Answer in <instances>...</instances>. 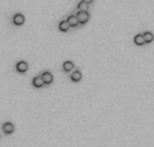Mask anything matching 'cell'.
<instances>
[{
    "label": "cell",
    "mask_w": 154,
    "mask_h": 147,
    "mask_svg": "<svg viewBox=\"0 0 154 147\" xmlns=\"http://www.w3.org/2000/svg\"><path fill=\"white\" fill-rule=\"evenodd\" d=\"M77 19L80 22V25H84L89 20V14H88V11H78L77 12Z\"/></svg>",
    "instance_id": "6da1fadb"
},
{
    "label": "cell",
    "mask_w": 154,
    "mask_h": 147,
    "mask_svg": "<svg viewBox=\"0 0 154 147\" xmlns=\"http://www.w3.org/2000/svg\"><path fill=\"white\" fill-rule=\"evenodd\" d=\"M12 22H14L15 26H22L23 23H25V15H22V14L14 15V19H12Z\"/></svg>",
    "instance_id": "7a4b0ae2"
},
{
    "label": "cell",
    "mask_w": 154,
    "mask_h": 147,
    "mask_svg": "<svg viewBox=\"0 0 154 147\" xmlns=\"http://www.w3.org/2000/svg\"><path fill=\"white\" fill-rule=\"evenodd\" d=\"M28 69V65L27 62H25V61H20V62L16 63V70L19 72V73H26Z\"/></svg>",
    "instance_id": "3957f363"
},
{
    "label": "cell",
    "mask_w": 154,
    "mask_h": 147,
    "mask_svg": "<svg viewBox=\"0 0 154 147\" xmlns=\"http://www.w3.org/2000/svg\"><path fill=\"white\" fill-rule=\"evenodd\" d=\"M134 43L138 45V46H142L143 43H146L143 34H137V35H135V37H134Z\"/></svg>",
    "instance_id": "277c9868"
},
{
    "label": "cell",
    "mask_w": 154,
    "mask_h": 147,
    "mask_svg": "<svg viewBox=\"0 0 154 147\" xmlns=\"http://www.w3.org/2000/svg\"><path fill=\"white\" fill-rule=\"evenodd\" d=\"M42 78H43V81H45V84L46 85H49V84H52L53 82V74L50 73V72H45V73L42 74Z\"/></svg>",
    "instance_id": "5b68a950"
},
{
    "label": "cell",
    "mask_w": 154,
    "mask_h": 147,
    "mask_svg": "<svg viewBox=\"0 0 154 147\" xmlns=\"http://www.w3.org/2000/svg\"><path fill=\"white\" fill-rule=\"evenodd\" d=\"M32 85H34L35 88H41L45 85V81H43L42 76H39V77H35L34 80H32Z\"/></svg>",
    "instance_id": "8992f818"
},
{
    "label": "cell",
    "mask_w": 154,
    "mask_h": 147,
    "mask_svg": "<svg viewBox=\"0 0 154 147\" xmlns=\"http://www.w3.org/2000/svg\"><path fill=\"white\" fill-rule=\"evenodd\" d=\"M68 22H69V25L72 26V27H76V26L80 25V22L77 19V15H70V16L68 18Z\"/></svg>",
    "instance_id": "52a82bcc"
},
{
    "label": "cell",
    "mask_w": 154,
    "mask_h": 147,
    "mask_svg": "<svg viewBox=\"0 0 154 147\" xmlns=\"http://www.w3.org/2000/svg\"><path fill=\"white\" fill-rule=\"evenodd\" d=\"M15 130V127L12 123H4V126H3V131L6 134H12Z\"/></svg>",
    "instance_id": "ba28073f"
},
{
    "label": "cell",
    "mask_w": 154,
    "mask_h": 147,
    "mask_svg": "<svg viewBox=\"0 0 154 147\" xmlns=\"http://www.w3.org/2000/svg\"><path fill=\"white\" fill-rule=\"evenodd\" d=\"M81 77H83V74H81V72H78V70H74L73 73H72V76H70L72 81H74V82H78V81H81Z\"/></svg>",
    "instance_id": "9c48e42d"
},
{
    "label": "cell",
    "mask_w": 154,
    "mask_h": 147,
    "mask_svg": "<svg viewBox=\"0 0 154 147\" xmlns=\"http://www.w3.org/2000/svg\"><path fill=\"white\" fill-rule=\"evenodd\" d=\"M58 27H60V30H61V31L66 32L68 30H69V28L72 27V26L69 25V22H68V19H66V20H62V22H61V23H60V26H58Z\"/></svg>",
    "instance_id": "30bf717a"
},
{
    "label": "cell",
    "mask_w": 154,
    "mask_h": 147,
    "mask_svg": "<svg viewBox=\"0 0 154 147\" xmlns=\"http://www.w3.org/2000/svg\"><path fill=\"white\" fill-rule=\"evenodd\" d=\"M62 68L65 72H72V70L74 69V63L72 62V61H66V62H64Z\"/></svg>",
    "instance_id": "8fae6325"
},
{
    "label": "cell",
    "mask_w": 154,
    "mask_h": 147,
    "mask_svg": "<svg viewBox=\"0 0 154 147\" xmlns=\"http://www.w3.org/2000/svg\"><path fill=\"white\" fill-rule=\"evenodd\" d=\"M143 37H145V41H146V43H151L154 41V35H153V32H145L143 34Z\"/></svg>",
    "instance_id": "7c38bea8"
},
{
    "label": "cell",
    "mask_w": 154,
    "mask_h": 147,
    "mask_svg": "<svg viewBox=\"0 0 154 147\" xmlns=\"http://www.w3.org/2000/svg\"><path fill=\"white\" fill-rule=\"evenodd\" d=\"M78 11H88V4L84 3V1H81L78 4Z\"/></svg>",
    "instance_id": "4fadbf2b"
},
{
    "label": "cell",
    "mask_w": 154,
    "mask_h": 147,
    "mask_svg": "<svg viewBox=\"0 0 154 147\" xmlns=\"http://www.w3.org/2000/svg\"><path fill=\"white\" fill-rule=\"evenodd\" d=\"M81 1H84V3H87V4H91L93 0H81Z\"/></svg>",
    "instance_id": "5bb4252c"
}]
</instances>
